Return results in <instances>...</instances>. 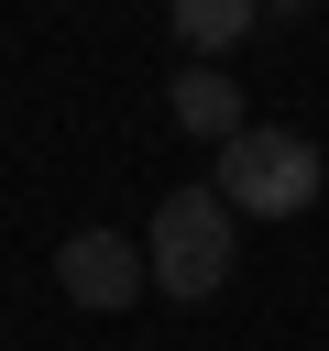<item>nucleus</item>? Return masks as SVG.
<instances>
[{"mask_svg": "<svg viewBox=\"0 0 329 351\" xmlns=\"http://www.w3.org/2000/svg\"><path fill=\"white\" fill-rule=\"evenodd\" d=\"M143 263H154V285H164L175 307L219 296L230 263H241V208H230L219 186H175V197L154 208V230H143Z\"/></svg>", "mask_w": 329, "mask_h": 351, "instance_id": "obj_1", "label": "nucleus"}, {"mask_svg": "<svg viewBox=\"0 0 329 351\" xmlns=\"http://www.w3.org/2000/svg\"><path fill=\"white\" fill-rule=\"evenodd\" d=\"M318 176H329V165H318L307 132L252 121L241 143H219V176H208V186H219L241 219H296V208H318Z\"/></svg>", "mask_w": 329, "mask_h": 351, "instance_id": "obj_2", "label": "nucleus"}, {"mask_svg": "<svg viewBox=\"0 0 329 351\" xmlns=\"http://www.w3.org/2000/svg\"><path fill=\"white\" fill-rule=\"evenodd\" d=\"M55 285H66L77 307L121 318V307L154 285V263H143V241H121V230H66V241H55Z\"/></svg>", "mask_w": 329, "mask_h": 351, "instance_id": "obj_3", "label": "nucleus"}, {"mask_svg": "<svg viewBox=\"0 0 329 351\" xmlns=\"http://www.w3.org/2000/svg\"><path fill=\"white\" fill-rule=\"evenodd\" d=\"M164 110H175V132H197V143H208V154H219V143H241V132H252V110H241V77H219V66H208V55H186V77H175V88H164Z\"/></svg>", "mask_w": 329, "mask_h": 351, "instance_id": "obj_4", "label": "nucleus"}, {"mask_svg": "<svg viewBox=\"0 0 329 351\" xmlns=\"http://www.w3.org/2000/svg\"><path fill=\"white\" fill-rule=\"evenodd\" d=\"M164 22H175L186 55H230V44L263 22V0H164Z\"/></svg>", "mask_w": 329, "mask_h": 351, "instance_id": "obj_5", "label": "nucleus"}, {"mask_svg": "<svg viewBox=\"0 0 329 351\" xmlns=\"http://www.w3.org/2000/svg\"><path fill=\"white\" fill-rule=\"evenodd\" d=\"M263 11H318V0H263Z\"/></svg>", "mask_w": 329, "mask_h": 351, "instance_id": "obj_6", "label": "nucleus"}]
</instances>
